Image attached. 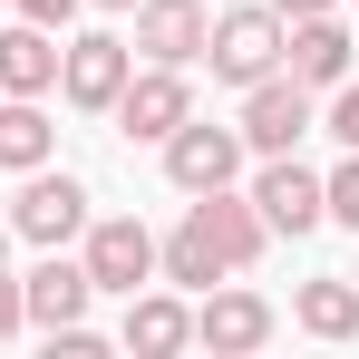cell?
Returning <instances> with one entry per match:
<instances>
[{"label": "cell", "mask_w": 359, "mask_h": 359, "mask_svg": "<svg viewBox=\"0 0 359 359\" xmlns=\"http://www.w3.org/2000/svg\"><path fill=\"white\" fill-rule=\"evenodd\" d=\"M204 59H214V78H224V88L272 78V68H282V10H272V0H243V10H224V20L204 29Z\"/></svg>", "instance_id": "cell-1"}, {"label": "cell", "mask_w": 359, "mask_h": 359, "mask_svg": "<svg viewBox=\"0 0 359 359\" xmlns=\"http://www.w3.org/2000/svg\"><path fill=\"white\" fill-rule=\"evenodd\" d=\"M10 233L39 243V252H68V243L88 233V184L78 175H49V165H29L20 194H10Z\"/></svg>", "instance_id": "cell-2"}, {"label": "cell", "mask_w": 359, "mask_h": 359, "mask_svg": "<svg viewBox=\"0 0 359 359\" xmlns=\"http://www.w3.org/2000/svg\"><path fill=\"white\" fill-rule=\"evenodd\" d=\"M243 146H252V156H292L301 136H311V126H320V107H311V88H301L292 68H272V78H252V88H243Z\"/></svg>", "instance_id": "cell-3"}, {"label": "cell", "mask_w": 359, "mask_h": 359, "mask_svg": "<svg viewBox=\"0 0 359 359\" xmlns=\"http://www.w3.org/2000/svg\"><path fill=\"white\" fill-rule=\"evenodd\" d=\"M78 262H88V282L97 292H146L156 282V233L136 224V214H88V233H78Z\"/></svg>", "instance_id": "cell-4"}, {"label": "cell", "mask_w": 359, "mask_h": 359, "mask_svg": "<svg viewBox=\"0 0 359 359\" xmlns=\"http://www.w3.org/2000/svg\"><path fill=\"white\" fill-rule=\"evenodd\" d=\"M126 68H136V49H126L117 29H78V39H59V97L88 107V117H107L117 88H126Z\"/></svg>", "instance_id": "cell-5"}, {"label": "cell", "mask_w": 359, "mask_h": 359, "mask_svg": "<svg viewBox=\"0 0 359 359\" xmlns=\"http://www.w3.org/2000/svg\"><path fill=\"white\" fill-rule=\"evenodd\" d=\"M107 117H117L136 146H165V136L194 117V88H184V68H156V59H146V68H126V88H117Z\"/></svg>", "instance_id": "cell-6"}, {"label": "cell", "mask_w": 359, "mask_h": 359, "mask_svg": "<svg viewBox=\"0 0 359 359\" xmlns=\"http://www.w3.org/2000/svg\"><path fill=\"white\" fill-rule=\"evenodd\" d=\"M243 126H214V117H184L175 136H165V175L184 184V194H214V184H233L243 175Z\"/></svg>", "instance_id": "cell-7"}, {"label": "cell", "mask_w": 359, "mask_h": 359, "mask_svg": "<svg viewBox=\"0 0 359 359\" xmlns=\"http://www.w3.org/2000/svg\"><path fill=\"white\" fill-rule=\"evenodd\" d=\"M282 320H272V301L262 292H233V282H214V292L194 301V350H214V359H243V350H262Z\"/></svg>", "instance_id": "cell-8"}, {"label": "cell", "mask_w": 359, "mask_h": 359, "mask_svg": "<svg viewBox=\"0 0 359 359\" xmlns=\"http://www.w3.org/2000/svg\"><path fill=\"white\" fill-rule=\"evenodd\" d=\"M252 204H262V224H272V233H320V224H330V204H320V175H311L301 156H262V175H252Z\"/></svg>", "instance_id": "cell-9"}, {"label": "cell", "mask_w": 359, "mask_h": 359, "mask_svg": "<svg viewBox=\"0 0 359 359\" xmlns=\"http://www.w3.org/2000/svg\"><path fill=\"white\" fill-rule=\"evenodd\" d=\"M204 29H214L204 0H136V39L126 49H146L156 68H194L204 59Z\"/></svg>", "instance_id": "cell-10"}, {"label": "cell", "mask_w": 359, "mask_h": 359, "mask_svg": "<svg viewBox=\"0 0 359 359\" xmlns=\"http://www.w3.org/2000/svg\"><path fill=\"white\" fill-rule=\"evenodd\" d=\"M117 350H136V359H175V350H194V311H184V292H126V320H117Z\"/></svg>", "instance_id": "cell-11"}, {"label": "cell", "mask_w": 359, "mask_h": 359, "mask_svg": "<svg viewBox=\"0 0 359 359\" xmlns=\"http://www.w3.org/2000/svg\"><path fill=\"white\" fill-rule=\"evenodd\" d=\"M282 68H292L311 97L340 88V78H350V29H340V10H320V20H282Z\"/></svg>", "instance_id": "cell-12"}, {"label": "cell", "mask_w": 359, "mask_h": 359, "mask_svg": "<svg viewBox=\"0 0 359 359\" xmlns=\"http://www.w3.org/2000/svg\"><path fill=\"white\" fill-rule=\"evenodd\" d=\"M194 224L214 233V252H224V272H243V262H262V243H272V224H262V204H252V194H233V184L194 194Z\"/></svg>", "instance_id": "cell-13"}, {"label": "cell", "mask_w": 359, "mask_h": 359, "mask_svg": "<svg viewBox=\"0 0 359 359\" xmlns=\"http://www.w3.org/2000/svg\"><path fill=\"white\" fill-rule=\"evenodd\" d=\"M20 301H29V330H68V320H88V301H97V282H88V262H68V252H49L39 272H20Z\"/></svg>", "instance_id": "cell-14"}, {"label": "cell", "mask_w": 359, "mask_h": 359, "mask_svg": "<svg viewBox=\"0 0 359 359\" xmlns=\"http://www.w3.org/2000/svg\"><path fill=\"white\" fill-rule=\"evenodd\" d=\"M49 88H59V29L10 20L0 29V97H49Z\"/></svg>", "instance_id": "cell-15"}, {"label": "cell", "mask_w": 359, "mask_h": 359, "mask_svg": "<svg viewBox=\"0 0 359 359\" xmlns=\"http://www.w3.org/2000/svg\"><path fill=\"white\" fill-rule=\"evenodd\" d=\"M49 146H59V126L39 97H0V175H29V165H49Z\"/></svg>", "instance_id": "cell-16"}, {"label": "cell", "mask_w": 359, "mask_h": 359, "mask_svg": "<svg viewBox=\"0 0 359 359\" xmlns=\"http://www.w3.org/2000/svg\"><path fill=\"white\" fill-rule=\"evenodd\" d=\"M156 272H165L175 292H214V282H224V252H214V233H204V224L184 214L175 233L156 243Z\"/></svg>", "instance_id": "cell-17"}, {"label": "cell", "mask_w": 359, "mask_h": 359, "mask_svg": "<svg viewBox=\"0 0 359 359\" xmlns=\"http://www.w3.org/2000/svg\"><path fill=\"white\" fill-rule=\"evenodd\" d=\"M292 320L311 330V340H359V282H330V272L301 282V292H292Z\"/></svg>", "instance_id": "cell-18"}, {"label": "cell", "mask_w": 359, "mask_h": 359, "mask_svg": "<svg viewBox=\"0 0 359 359\" xmlns=\"http://www.w3.org/2000/svg\"><path fill=\"white\" fill-rule=\"evenodd\" d=\"M320 204H330V224H350V233H359V146L320 175Z\"/></svg>", "instance_id": "cell-19"}, {"label": "cell", "mask_w": 359, "mask_h": 359, "mask_svg": "<svg viewBox=\"0 0 359 359\" xmlns=\"http://www.w3.org/2000/svg\"><path fill=\"white\" fill-rule=\"evenodd\" d=\"M320 126H330V136H340V146H359V88H350V78H340V88H330V117H320Z\"/></svg>", "instance_id": "cell-20"}, {"label": "cell", "mask_w": 359, "mask_h": 359, "mask_svg": "<svg viewBox=\"0 0 359 359\" xmlns=\"http://www.w3.org/2000/svg\"><path fill=\"white\" fill-rule=\"evenodd\" d=\"M10 10H20V20H39V29H68L88 0H10Z\"/></svg>", "instance_id": "cell-21"}, {"label": "cell", "mask_w": 359, "mask_h": 359, "mask_svg": "<svg viewBox=\"0 0 359 359\" xmlns=\"http://www.w3.org/2000/svg\"><path fill=\"white\" fill-rule=\"evenodd\" d=\"M10 330H29V301H20V282L0 272V340H10Z\"/></svg>", "instance_id": "cell-22"}, {"label": "cell", "mask_w": 359, "mask_h": 359, "mask_svg": "<svg viewBox=\"0 0 359 359\" xmlns=\"http://www.w3.org/2000/svg\"><path fill=\"white\" fill-rule=\"evenodd\" d=\"M282 20H320V10H340V0H272Z\"/></svg>", "instance_id": "cell-23"}, {"label": "cell", "mask_w": 359, "mask_h": 359, "mask_svg": "<svg viewBox=\"0 0 359 359\" xmlns=\"http://www.w3.org/2000/svg\"><path fill=\"white\" fill-rule=\"evenodd\" d=\"M97 10H136V0H97Z\"/></svg>", "instance_id": "cell-24"}, {"label": "cell", "mask_w": 359, "mask_h": 359, "mask_svg": "<svg viewBox=\"0 0 359 359\" xmlns=\"http://www.w3.org/2000/svg\"><path fill=\"white\" fill-rule=\"evenodd\" d=\"M0 252H10V233H0Z\"/></svg>", "instance_id": "cell-25"}, {"label": "cell", "mask_w": 359, "mask_h": 359, "mask_svg": "<svg viewBox=\"0 0 359 359\" xmlns=\"http://www.w3.org/2000/svg\"><path fill=\"white\" fill-rule=\"evenodd\" d=\"M0 10H10V0H0Z\"/></svg>", "instance_id": "cell-26"}]
</instances>
